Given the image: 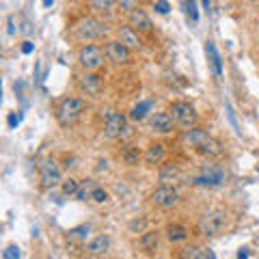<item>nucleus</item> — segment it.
Returning a JSON list of instances; mask_svg holds the SVG:
<instances>
[{
	"instance_id": "1",
	"label": "nucleus",
	"mask_w": 259,
	"mask_h": 259,
	"mask_svg": "<svg viewBox=\"0 0 259 259\" xmlns=\"http://www.w3.org/2000/svg\"><path fill=\"white\" fill-rule=\"evenodd\" d=\"M184 141L190 145V147H197L199 151H203V153H209V156H218L221 153V143H218L216 139H212L205 130H201V127H188L186 130V136H184Z\"/></svg>"
},
{
	"instance_id": "2",
	"label": "nucleus",
	"mask_w": 259,
	"mask_h": 259,
	"mask_svg": "<svg viewBox=\"0 0 259 259\" xmlns=\"http://www.w3.org/2000/svg\"><path fill=\"white\" fill-rule=\"evenodd\" d=\"M84 110V102L78 100V97H67V100L61 102L59 110H56V119H59L61 125H69L74 123V121H78V117L82 115Z\"/></svg>"
},
{
	"instance_id": "3",
	"label": "nucleus",
	"mask_w": 259,
	"mask_h": 259,
	"mask_svg": "<svg viewBox=\"0 0 259 259\" xmlns=\"http://www.w3.org/2000/svg\"><path fill=\"white\" fill-rule=\"evenodd\" d=\"M78 61L87 71H95L104 65V50L97 46H84L78 52Z\"/></svg>"
},
{
	"instance_id": "4",
	"label": "nucleus",
	"mask_w": 259,
	"mask_h": 259,
	"mask_svg": "<svg viewBox=\"0 0 259 259\" xmlns=\"http://www.w3.org/2000/svg\"><path fill=\"white\" fill-rule=\"evenodd\" d=\"M127 123H125V117L121 115V112H115L110 110L106 112V119H104V134L108 136V139H119V136L125 134Z\"/></svg>"
},
{
	"instance_id": "5",
	"label": "nucleus",
	"mask_w": 259,
	"mask_h": 259,
	"mask_svg": "<svg viewBox=\"0 0 259 259\" xmlns=\"http://www.w3.org/2000/svg\"><path fill=\"white\" fill-rule=\"evenodd\" d=\"M223 227H225V214L218 212V209L203 214L199 221V231L203 233V236H216Z\"/></svg>"
},
{
	"instance_id": "6",
	"label": "nucleus",
	"mask_w": 259,
	"mask_h": 259,
	"mask_svg": "<svg viewBox=\"0 0 259 259\" xmlns=\"http://www.w3.org/2000/svg\"><path fill=\"white\" fill-rule=\"evenodd\" d=\"M39 175H41V184L44 188H54V186H59L63 180H61V168L56 166L54 160H41L39 162Z\"/></svg>"
},
{
	"instance_id": "7",
	"label": "nucleus",
	"mask_w": 259,
	"mask_h": 259,
	"mask_svg": "<svg viewBox=\"0 0 259 259\" xmlns=\"http://www.w3.org/2000/svg\"><path fill=\"white\" fill-rule=\"evenodd\" d=\"M173 119H175V123H180L182 127H192L194 123H197V112H194V108L190 106L188 102H175L173 104Z\"/></svg>"
},
{
	"instance_id": "8",
	"label": "nucleus",
	"mask_w": 259,
	"mask_h": 259,
	"mask_svg": "<svg viewBox=\"0 0 259 259\" xmlns=\"http://www.w3.org/2000/svg\"><path fill=\"white\" fill-rule=\"evenodd\" d=\"M76 35L84 41H93V39L104 35V26L95 18H84L76 24Z\"/></svg>"
},
{
	"instance_id": "9",
	"label": "nucleus",
	"mask_w": 259,
	"mask_h": 259,
	"mask_svg": "<svg viewBox=\"0 0 259 259\" xmlns=\"http://www.w3.org/2000/svg\"><path fill=\"white\" fill-rule=\"evenodd\" d=\"M177 201H180V194H177V190L173 188V186H160V188H156L151 192V203L158 205V207H173Z\"/></svg>"
},
{
	"instance_id": "10",
	"label": "nucleus",
	"mask_w": 259,
	"mask_h": 259,
	"mask_svg": "<svg viewBox=\"0 0 259 259\" xmlns=\"http://www.w3.org/2000/svg\"><path fill=\"white\" fill-rule=\"evenodd\" d=\"M225 180H227L225 168H221V166H209L201 175L194 177L192 184L194 186H221Z\"/></svg>"
},
{
	"instance_id": "11",
	"label": "nucleus",
	"mask_w": 259,
	"mask_h": 259,
	"mask_svg": "<svg viewBox=\"0 0 259 259\" xmlns=\"http://www.w3.org/2000/svg\"><path fill=\"white\" fill-rule=\"evenodd\" d=\"M106 56L117 63V65H125L130 61V48L123 44V41H108L106 46Z\"/></svg>"
},
{
	"instance_id": "12",
	"label": "nucleus",
	"mask_w": 259,
	"mask_h": 259,
	"mask_svg": "<svg viewBox=\"0 0 259 259\" xmlns=\"http://www.w3.org/2000/svg\"><path fill=\"white\" fill-rule=\"evenodd\" d=\"M173 121L175 119H173L171 112H156V115L151 117V127L160 134H166L173 130Z\"/></svg>"
},
{
	"instance_id": "13",
	"label": "nucleus",
	"mask_w": 259,
	"mask_h": 259,
	"mask_svg": "<svg viewBox=\"0 0 259 259\" xmlns=\"http://www.w3.org/2000/svg\"><path fill=\"white\" fill-rule=\"evenodd\" d=\"M130 26L136 30H151V20L143 9H132L130 11Z\"/></svg>"
},
{
	"instance_id": "14",
	"label": "nucleus",
	"mask_w": 259,
	"mask_h": 259,
	"mask_svg": "<svg viewBox=\"0 0 259 259\" xmlns=\"http://www.w3.org/2000/svg\"><path fill=\"white\" fill-rule=\"evenodd\" d=\"M205 54H207V61H209V67H212V71L218 78H221L223 76V61H221V54H218L214 41H205Z\"/></svg>"
},
{
	"instance_id": "15",
	"label": "nucleus",
	"mask_w": 259,
	"mask_h": 259,
	"mask_svg": "<svg viewBox=\"0 0 259 259\" xmlns=\"http://www.w3.org/2000/svg\"><path fill=\"white\" fill-rule=\"evenodd\" d=\"M108 248H110V238L108 236H97L87 244V253L100 257V255H106Z\"/></svg>"
},
{
	"instance_id": "16",
	"label": "nucleus",
	"mask_w": 259,
	"mask_h": 259,
	"mask_svg": "<svg viewBox=\"0 0 259 259\" xmlns=\"http://www.w3.org/2000/svg\"><path fill=\"white\" fill-rule=\"evenodd\" d=\"M80 89L82 91H87L89 95H95L102 91V78L97 74H84L82 78H80Z\"/></svg>"
},
{
	"instance_id": "17",
	"label": "nucleus",
	"mask_w": 259,
	"mask_h": 259,
	"mask_svg": "<svg viewBox=\"0 0 259 259\" xmlns=\"http://www.w3.org/2000/svg\"><path fill=\"white\" fill-rule=\"evenodd\" d=\"M119 37H121V41H123L127 48H136V50L141 48V39H139V35H136V28H132V26H123V28H121Z\"/></svg>"
},
{
	"instance_id": "18",
	"label": "nucleus",
	"mask_w": 259,
	"mask_h": 259,
	"mask_svg": "<svg viewBox=\"0 0 259 259\" xmlns=\"http://www.w3.org/2000/svg\"><path fill=\"white\" fill-rule=\"evenodd\" d=\"M177 180H180V168L173 166V164H164V166H162V171H160V182L162 184L171 186Z\"/></svg>"
},
{
	"instance_id": "19",
	"label": "nucleus",
	"mask_w": 259,
	"mask_h": 259,
	"mask_svg": "<svg viewBox=\"0 0 259 259\" xmlns=\"http://www.w3.org/2000/svg\"><path fill=\"white\" fill-rule=\"evenodd\" d=\"M166 238L171 242H182L188 238V229L184 225H168L166 227Z\"/></svg>"
},
{
	"instance_id": "20",
	"label": "nucleus",
	"mask_w": 259,
	"mask_h": 259,
	"mask_svg": "<svg viewBox=\"0 0 259 259\" xmlns=\"http://www.w3.org/2000/svg\"><path fill=\"white\" fill-rule=\"evenodd\" d=\"M162 158H164V145H160V143H153L147 149V153H145V160H147L149 164H158Z\"/></svg>"
},
{
	"instance_id": "21",
	"label": "nucleus",
	"mask_w": 259,
	"mask_h": 259,
	"mask_svg": "<svg viewBox=\"0 0 259 259\" xmlns=\"http://www.w3.org/2000/svg\"><path fill=\"white\" fill-rule=\"evenodd\" d=\"M184 257H192V259H214L216 255H214L209 248H197V246H190V248H184Z\"/></svg>"
},
{
	"instance_id": "22",
	"label": "nucleus",
	"mask_w": 259,
	"mask_h": 259,
	"mask_svg": "<svg viewBox=\"0 0 259 259\" xmlns=\"http://www.w3.org/2000/svg\"><path fill=\"white\" fill-rule=\"evenodd\" d=\"M141 246L147 250V253H153L158 248V233H145L141 238Z\"/></svg>"
},
{
	"instance_id": "23",
	"label": "nucleus",
	"mask_w": 259,
	"mask_h": 259,
	"mask_svg": "<svg viewBox=\"0 0 259 259\" xmlns=\"http://www.w3.org/2000/svg\"><path fill=\"white\" fill-rule=\"evenodd\" d=\"M151 108V102H141L139 106H134L132 112H130V117H132L134 121H143L145 117H147V110Z\"/></svg>"
},
{
	"instance_id": "24",
	"label": "nucleus",
	"mask_w": 259,
	"mask_h": 259,
	"mask_svg": "<svg viewBox=\"0 0 259 259\" xmlns=\"http://www.w3.org/2000/svg\"><path fill=\"white\" fill-rule=\"evenodd\" d=\"M61 188H63V194H78V190H80V184H78V180H74V177H69V180H65V182H61Z\"/></svg>"
},
{
	"instance_id": "25",
	"label": "nucleus",
	"mask_w": 259,
	"mask_h": 259,
	"mask_svg": "<svg viewBox=\"0 0 259 259\" xmlns=\"http://www.w3.org/2000/svg\"><path fill=\"white\" fill-rule=\"evenodd\" d=\"M89 3H91V7L95 11H110L117 0H89Z\"/></svg>"
},
{
	"instance_id": "26",
	"label": "nucleus",
	"mask_w": 259,
	"mask_h": 259,
	"mask_svg": "<svg viewBox=\"0 0 259 259\" xmlns=\"http://www.w3.org/2000/svg\"><path fill=\"white\" fill-rule=\"evenodd\" d=\"M91 199H93V201H97V203H104V201H108V192L104 190V188H93Z\"/></svg>"
},
{
	"instance_id": "27",
	"label": "nucleus",
	"mask_w": 259,
	"mask_h": 259,
	"mask_svg": "<svg viewBox=\"0 0 259 259\" xmlns=\"http://www.w3.org/2000/svg\"><path fill=\"white\" fill-rule=\"evenodd\" d=\"M3 257H5V259H20L22 253H20L18 246H7V248L3 250Z\"/></svg>"
},
{
	"instance_id": "28",
	"label": "nucleus",
	"mask_w": 259,
	"mask_h": 259,
	"mask_svg": "<svg viewBox=\"0 0 259 259\" xmlns=\"http://www.w3.org/2000/svg\"><path fill=\"white\" fill-rule=\"evenodd\" d=\"M89 231H91V229H89V225H82V227H78V229H71L69 238H87Z\"/></svg>"
},
{
	"instance_id": "29",
	"label": "nucleus",
	"mask_w": 259,
	"mask_h": 259,
	"mask_svg": "<svg viewBox=\"0 0 259 259\" xmlns=\"http://www.w3.org/2000/svg\"><path fill=\"white\" fill-rule=\"evenodd\" d=\"M186 9H188L192 22H197V20H199V13H197V5H194V0H188V3H186Z\"/></svg>"
},
{
	"instance_id": "30",
	"label": "nucleus",
	"mask_w": 259,
	"mask_h": 259,
	"mask_svg": "<svg viewBox=\"0 0 259 259\" xmlns=\"http://www.w3.org/2000/svg\"><path fill=\"white\" fill-rule=\"evenodd\" d=\"M20 32H22V35H30V32H32V26H30L28 20H22L20 22Z\"/></svg>"
},
{
	"instance_id": "31",
	"label": "nucleus",
	"mask_w": 259,
	"mask_h": 259,
	"mask_svg": "<svg viewBox=\"0 0 259 259\" xmlns=\"http://www.w3.org/2000/svg\"><path fill=\"white\" fill-rule=\"evenodd\" d=\"M139 156H141L139 151H127V153H125V160H127V164H136V162H139Z\"/></svg>"
},
{
	"instance_id": "32",
	"label": "nucleus",
	"mask_w": 259,
	"mask_h": 259,
	"mask_svg": "<svg viewBox=\"0 0 259 259\" xmlns=\"http://www.w3.org/2000/svg\"><path fill=\"white\" fill-rule=\"evenodd\" d=\"M168 9H171V7H168L166 0H158L156 3V11L158 13H168Z\"/></svg>"
},
{
	"instance_id": "33",
	"label": "nucleus",
	"mask_w": 259,
	"mask_h": 259,
	"mask_svg": "<svg viewBox=\"0 0 259 259\" xmlns=\"http://www.w3.org/2000/svg\"><path fill=\"white\" fill-rule=\"evenodd\" d=\"M20 121H22V115H9V125H11V127H15V125L20 123Z\"/></svg>"
},
{
	"instance_id": "34",
	"label": "nucleus",
	"mask_w": 259,
	"mask_h": 259,
	"mask_svg": "<svg viewBox=\"0 0 259 259\" xmlns=\"http://www.w3.org/2000/svg\"><path fill=\"white\" fill-rule=\"evenodd\" d=\"M15 20H18V15H9V32H11V35H13V32H18V28L13 26Z\"/></svg>"
},
{
	"instance_id": "35",
	"label": "nucleus",
	"mask_w": 259,
	"mask_h": 259,
	"mask_svg": "<svg viewBox=\"0 0 259 259\" xmlns=\"http://www.w3.org/2000/svg\"><path fill=\"white\" fill-rule=\"evenodd\" d=\"M121 7H125V9H134V0H117Z\"/></svg>"
},
{
	"instance_id": "36",
	"label": "nucleus",
	"mask_w": 259,
	"mask_h": 259,
	"mask_svg": "<svg viewBox=\"0 0 259 259\" xmlns=\"http://www.w3.org/2000/svg\"><path fill=\"white\" fill-rule=\"evenodd\" d=\"M22 52H24V54H30V52H32V44H30V41L24 44V46H22Z\"/></svg>"
},
{
	"instance_id": "37",
	"label": "nucleus",
	"mask_w": 259,
	"mask_h": 259,
	"mask_svg": "<svg viewBox=\"0 0 259 259\" xmlns=\"http://www.w3.org/2000/svg\"><path fill=\"white\" fill-rule=\"evenodd\" d=\"M238 257L242 259V257H248V248H240L238 250Z\"/></svg>"
},
{
	"instance_id": "38",
	"label": "nucleus",
	"mask_w": 259,
	"mask_h": 259,
	"mask_svg": "<svg viewBox=\"0 0 259 259\" xmlns=\"http://www.w3.org/2000/svg\"><path fill=\"white\" fill-rule=\"evenodd\" d=\"M54 0H44V7H52Z\"/></svg>"
},
{
	"instance_id": "39",
	"label": "nucleus",
	"mask_w": 259,
	"mask_h": 259,
	"mask_svg": "<svg viewBox=\"0 0 259 259\" xmlns=\"http://www.w3.org/2000/svg\"><path fill=\"white\" fill-rule=\"evenodd\" d=\"M203 7H205V9H209V0H203Z\"/></svg>"
}]
</instances>
